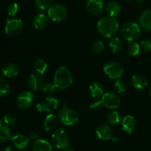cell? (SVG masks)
<instances>
[{
    "mask_svg": "<svg viewBox=\"0 0 151 151\" xmlns=\"http://www.w3.org/2000/svg\"><path fill=\"white\" fill-rule=\"evenodd\" d=\"M49 23V16L44 13H38L34 17L32 24L37 29H43L46 28Z\"/></svg>",
    "mask_w": 151,
    "mask_h": 151,
    "instance_id": "17",
    "label": "cell"
},
{
    "mask_svg": "<svg viewBox=\"0 0 151 151\" xmlns=\"http://www.w3.org/2000/svg\"><path fill=\"white\" fill-rule=\"evenodd\" d=\"M32 151H54L53 147L51 143L49 142L47 140L42 139H36L34 141L32 145Z\"/></svg>",
    "mask_w": 151,
    "mask_h": 151,
    "instance_id": "16",
    "label": "cell"
},
{
    "mask_svg": "<svg viewBox=\"0 0 151 151\" xmlns=\"http://www.w3.org/2000/svg\"><path fill=\"white\" fill-rule=\"evenodd\" d=\"M28 137L22 134H17L11 137V142L13 145L19 149H24L29 144Z\"/></svg>",
    "mask_w": 151,
    "mask_h": 151,
    "instance_id": "20",
    "label": "cell"
},
{
    "mask_svg": "<svg viewBox=\"0 0 151 151\" xmlns=\"http://www.w3.org/2000/svg\"><path fill=\"white\" fill-rule=\"evenodd\" d=\"M73 82V76L68 68L61 66L56 70L54 77V84L56 88L65 90L69 88Z\"/></svg>",
    "mask_w": 151,
    "mask_h": 151,
    "instance_id": "2",
    "label": "cell"
},
{
    "mask_svg": "<svg viewBox=\"0 0 151 151\" xmlns=\"http://www.w3.org/2000/svg\"><path fill=\"white\" fill-rule=\"evenodd\" d=\"M57 116H55L54 114H49L48 116L46 117L45 120H44V130H45L47 132H50V131H53V130L55 128L56 125H57Z\"/></svg>",
    "mask_w": 151,
    "mask_h": 151,
    "instance_id": "25",
    "label": "cell"
},
{
    "mask_svg": "<svg viewBox=\"0 0 151 151\" xmlns=\"http://www.w3.org/2000/svg\"><path fill=\"white\" fill-rule=\"evenodd\" d=\"M35 101V96L29 91H23L20 93L17 97V106L22 110L29 109Z\"/></svg>",
    "mask_w": 151,
    "mask_h": 151,
    "instance_id": "11",
    "label": "cell"
},
{
    "mask_svg": "<svg viewBox=\"0 0 151 151\" xmlns=\"http://www.w3.org/2000/svg\"><path fill=\"white\" fill-rule=\"evenodd\" d=\"M34 69L37 73L43 75L47 69V63L44 59H38L34 63Z\"/></svg>",
    "mask_w": 151,
    "mask_h": 151,
    "instance_id": "28",
    "label": "cell"
},
{
    "mask_svg": "<svg viewBox=\"0 0 151 151\" xmlns=\"http://www.w3.org/2000/svg\"><path fill=\"white\" fill-rule=\"evenodd\" d=\"M58 116L60 122L66 126H72L78 123L79 121V115L72 109L63 107L58 113Z\"/></svg>",
    "mask_w": 151,
    "mask_h": 151,
    "instance_id": "5",
    "label": "cell"
},
{
    "mask_svg": "<svg viewBox=\"0 0 151 151\" xmlns=\"http://www.w3.org/2000/svg\"><path fill=\"white\" fill-rule=\"evenodd\" d=\"M122 47V41L119 38H112L109 42V48L111 52L114 54L119 53Z\"/></svg>",
    "mask_w": 151,
    "mask_h": 151,
    "instance_id": "27",
    "label": "cell"
},
{
    "mask_svg": "<svg viewBox=\"0 0 151 151\" xmlns=\"http://www.w3.org/2000/svg\"><path fill=\"white\" fill-rule=\"evenodd\" d=\"M119 24L115 17L103 16L98 21L97 29L99 33L106 38H112L119 31Z\"/></svg>",
    "mask_w": 151,
    "mask_h": 151,
    "instance_id": "1",
    "label": "cell"
},
{
    "mask_svg": "<svg viewBox=\"0 0 151 151\" xmlns=\"http://www.w3.org/2000/svg\"><path fill=\"white\" fill-rule=\"evenodd\" d=\"M19 73V69L17 65L13 63H7L2 67V74L9 78H15Z\"/></svg>",
    "mask_w": 151,
    "mask_h": 151,
    "instance_id": "19",
    "label": "cell"
},
{
    "mask_svg": "<svg viewBox=\"0 0 151 151\" xmlns=\"http://www.w3.org/2000/svg\"><path fill=\"white\" fill-rule=\"evenodd\" d=\"M141 27L147 32H151V10H146L142 13L139 17Z\"/></svg>",
    "mask_w": 151,
    "mask_h": 151,
    "instance_id": "18",
    "label": "cell"
},
{
    "mask_svg": "<svg viewBox=\"0 0 151 151\" xmlns=\"http://www.w3.org/2000/svg\"><path fill=\"white\" fill-rule=\"evenodd\" d=\"M56 89H57V88H56L54 83H51V82H49V83H47L44 84L42 88H41L43 93L47 94V95L48 96H52L53 95V94H55Z\"/></svg>",
    "mask_w": 151,
    "mask_h": 151,
    "instance_id": "30",
    "label": "cell"
},
{
    "mask_svg": "<svg viewBox=\"0 0 151 151\" xmlns=\"http://www.w3.org/2000/svg\"><path fill=\"white\" fill-rule=\"evenodd\" d=\"M87 10L94 16L101 14L104 10V4L103 0H88L86 4Z\"/></svg>",
    "mask_w": 151,
    "mask_h": 151,
    "instance_id": "13",
    "label": "cell"
},
{
    "mask_svg": "<svg viewBox=\"0 0 151 151\" xmlns=\"http://www.w3.org/2000/svg\"><path fill=\"white\" fill-rule=\"evenodd\" d=\"M3 121L7 125L13 126V125H16V122H17V117H16L14 114L8 113L4 115V118H3Z\"/></svg>",
    "mask_w": 151,
    "mask_h": 151,
    "instance_id": "33",
    "label": "cell"
},
{
    "mask_svg": "<svg viewBox=\"0 0 151 151\" xmlns=\"http://www.w3.org/2000/svg\"><path fill=\"white\" fill-rule=\"evenodd\" d=\"M127 52H128V55L132 56V57L137 56L139 54L140 46L137 43H132V44L128 45V48H127Z\"/></svg>",
    "mask_w": 151,
    "mask_h": 151,
    "instance_id": "31",
    "label": "cell"
},
{
    "mask_svg": "<svg viewBox=\"0 0 151 151\" xmlns=\"http://www.w3.org/2000/svg\"><path fill=\"white\" fill-rule=\"evenodd\" d=\"M131 84L134 88L137 89H144L147 86V81L145 77L137 74V75H133L131 78Z\"/></svg>",
    "mask_w": 151,
    "mask_h": 151,
    "instance_id": "22",
    "label": "cell"
},
{
    "mask_svg": "<svg viewBox=\"0 0 151 151\" xmlns=\"http://www.w3.org/2000/svg\"><path fill=\"white\" fill-rule=\"evenodd\" d=\"M150 97H151V86H150Z\"/></svg>",
    "mask_w": 151,
    "mask_h": 151,
    "instance_id": "42",
    "label": "cell"
},
{
    "mask_svg": "<svg viewBox=\"0 0 151 151\" xmlns=\"http://www.w3.org/2000/svg\"><path fill=\"white\" fill-rule=\"evenodd\" d=\"M35 4L39 10H47L50 6V0H35Z\"/></svg>",
    "mask_w": 151,
    "mask_h": 151,
    "instance_id": "35",
    "label": "cell"
},
{
    "mask_svg": "<svg viewBox=\"0 0 151 151\" xmlns=\"http://www.w3.org/2000/svg\"><path fill=\"white\" fill-rule=\"evenodd\" d=\"M47 16L53 22H60L67 17L68 10L63 4L55 3L48 8Z\"/></svg>",
    "mask_w": 151,
    "mask_h": 151,
    "instance_id": "6",
    "label": "cell"
},
{
    "mask_svg": "<svg viewBox=\"0 0 151 151\" xmlns=\"http://www.w3.org/2000/svg\"><path fill=\"white\" fill-rule=\"evenodd\" d=\"M2 119L0 118V143H4L11 137V131L7 125H3Z\"/></svg>",
    "mask_w": 151,
    "mask_h": 151,
    "instance_id": "24",
    "label": "cell"
},
{
    "mask_svg": "<svg viewBox=\"0 0 151 151\" xmlns=\"http://www.w3.org/2000/svg\"><path fill=\"white\" fill-rule=\"evenodd\" d=\"M18 10H19V5L16 2L10 3L7 7V12L10 16H16V13H18Z\"/></svg>",
    "mask_w": 151,
    "mask_h": 151,
    "instance_id": "36",
    "label": "cell"
},
{
    "mask_svg": "<svg viewBox=\"0 0 151 151\" xmlns=\"http://www.w3.org/2000/svg\"></svg>",
    "mask_w": 151,
    "mask_h": 151,
    "instance_id": "44",
    "label": "cell"
},
{
    "mask_svg": "<svg viewBox=\"0 0 151 151\" xmlns=\"http://www.w3.org/2000/svg\"><path fill=\"white\" fill-rule=\"evenodd\" d=\"M10 90V84L6 80L0 78V97L7 96Z\"/></svg>",
    "mask_w": 151,
    "mask_h": 151,
    "instance_id": "29",
    "label": "cell"
},
{
    "mask_svg": "<svg viewBox=\"0 0 151 151\" xmlns=\"http://www.w3.org/2000/svg\"><path fill=\"white\" fill-rule=\"evenodd\" d=\"M89 91L93 98H98L104 94V88L100 83L95 81L90 85Z\"/></svg>",
    "mask_w": 151,
    "mask_h": 151,
    "instance_id": "23",
    "label": "cell"
},
{
    "mask_svg": "<svg viewBox=\"0 0 151 151\" xmlns=\"http://www.w3.org/2000/svg\"><path fill=\"white\" fill-rule=\"evenodd\" d=\"M65 151H75L73 150V149H72V148H67V149H66V150H65Z\"/></svg>",
    "mask_w": 151,
    "mask_h": 151,
    "instance_id": "41",
    "label": "cell"
},
{
    "mask_svg": "<svg viewBox=\"0 0 151 151\" xmlns=\"http://www.w3.org/2000/svg\"><path fill=\"white\" fill-rule=\"evenodd\" d=\"M121 6L116 1H111L107 3L106 6V12L108 16L116 17L121 13Z\"/></svg>",
    "mask_w": 151,
    "mask_h": 151,
    "instance_id": "21",
    "label": "cell"
},
{
    "mask_svg": "<svg viewBox=\"0 0 151 151\" xmlns=\"http://www.w3.org/2000/svg\"><path fill=\"white\" fill-rule=\"evenodd\" d=\"M122 35L126 41L131 42L136 41L141 36V28L135 22H127L122 27Z\"/></svg>",
    "mask_w": 151,
    "mask_h": 151,
    "instance_id": "4",
    "label": "cell"
},
{
    "mask_svg": "<svg viewBox=\"0 0 151 151\" xmlns=\"http://www.w3.org/2000/svg\"><path fill=\"white\" fill-rule=\"evenodd\" d=\"M3 151H14V149L12 146H7V147H4Z\"/></svg>",
    "mask_w": 151,
    "mask_h": 151,
    "instance_id": "40",
    "label": "cell"
},
{
    "mask_svg": "<svg viewBox=\"0 0 151 151\" xmlns=\"http://www.w3.org/2000/svg\"><path fill=\"white\" fill-rule=\"evenodd\" d=\"M141 47L146 52L151 51V40L145 39L141 42Z\"/></svg>",
    "mask_w": 151,
    "mask_h": 151,
    "instance_id": "37",
    "label": "cell"
},
{
    "mask_svg": "<svg viewBox=\"0 0 151 151\" xmlns=\"http://www.w3.org/2000/svg\"><path fill=\"white\" fill-rule=\"evenodd\" d=\"M126 1H133V0H126Z\"/></svg>",
    "mask_w": 151,
    "mask_h": 151,
    "instance_id": "43",
    "label": "cell"
},
{
    "mask_svg": "<svg viewBox=\"0 0 151 151\" xmlns=\"http://www.w3.org/2000/svg\"><path fill=\"white\" fill-rule=\"evenodd\" d=\"M37 109L39 112L42 113H50L52 111L56 110L58 107V101L56 98L48 96L44 101L38 103L36 106Z\"/></svg>",
    "mask_w": 151,
    "mask_h": 151,
    "instance_id": "10",
    "label": "cell"
},
{
    "mask_svg": "<svg viewBox=\"0 0 151 151\" xmlns=\"http://www.w3.org/2000/svg\"><path fill=\"white\" fill-rule=\"evenodd\" d=\"M38 133L35 132V131H32V132H30L28 134V138H29V140H33V141H35V140L38 139Z\"/></svg>",
    "mask_w": 151,
    "mask_h": 151,
    "instance_id": "39",
    "label": "cell"
},
{
    "mask_svg": "<svg viewBox=\"0 0 151 151\" xmlns=\"http://www.w3.org/2000/svg\"><path fill=\"white\" fill-rule=\"evenodd\" d=\"M5 33L10 37L18 36L24 29V24L19 19H7L5 25Z\"/></svg>",
    "mask_w": 151,
    "mask_h": 151,
    "instance_id": "8",
    "label": "cell"
},
{
    "mask_svg": "<svg viewBox=\"0 0 151 151\" xmlns=\"http://www.w3.org/2000/svg\"><path fill=\"white\" fill-rule=\"evenodd\" d=\"M52 144L56 148L60 150H66L69 148L70 139L67 132L61 128H58L53 131L52 134Z\"/></svg>",
    "mask_w": 151,
    "mask_h": 151,
    "instance_id": "3",
    "label": "cell"
},
{
    "mask_svg": "<svg viewBox=\"0 0 151 151\" xmlns=\"http://www.w3.org/2000/svg\"><path fill=\"white\" fill-rule=\"evenodd\" d=\"M44 80L38 73H32L28 78V86L34 91H38L44 86Z\"/></svg>",
    "mask_w": 151,
    "mask_h": 151,
    "instance_id": "12",
    "label": "cell"
},
{
    "mask_svg": "<svg viewBox=\"0 0 151 151\" xmlns=\"http://www.w3.org/2000/svg\"><path fill=\"white\" fill-rule=\"evenodd\" d=\"M96 134L98 139L101 140H110L113 137V130L109 125H99L96 129Z\"/></svg>",
    "mask_w": 151,
    "mask_h": 151,
    "instance_id": "14",
    "label": "cell"
},
{
    "mask_svg": "<svg viewBox=\"0 0 151 151\" xmlns=\"http://www.w3.org/2000/svg\"><path fill=\"white\" fill-rule=\"evenodd\" d=\"M103 71L109 78L113 80L119 79L124 74L123 66L116 61L107 62L103 66Z\"/></svg>",
    "mask_w": 151,
    "mask_h": 151,
    "instance_id": "7",
    "label": "cell"
},
{
    "mask_svg": "<svg viewBox=\"0 0 151 151\" xmlns=\"http://www.w3.org/2000/svg\"><path fill=\"white\" fill-rule=\"evenodd\" d=\"M102 103L103 106L110 109H116L119 107L121 104V100L117 94L112 91L103 94L101 99Z\"/></svg>",
    "mask_w": 151,
    "mask_h": 151,
    "instance_id": "9",
    "label": "cell"
},
{
    "mask_svg": "<svg viewBox=\"0 0 151 151\" xmlns=\"http://www.w3.org/2000/svg\"><path fill=\"white\" fill-rule=\"evenodd\" d=\"M122 127L123 131L128 134L134 132L137 127V121L135 118L131 115H127L123 118L122 121Z\"/></svg>",
    "mask_w": 151,
    "mask_h": 151,
    "instance_id": "15",
    "label": "cell"
},
{
    "mask_svg": "<svg viewBox=\"0 0 151 151\" xmlns=\"http://www.w3.org/2000/svg\"><path fill=\"white\" fill-rule=\"evenodd\" d=\"M104 43L102 41H95L91 47V50L94 54H100L104 50Z\"/></svg>",
    "mask_w": 151,
    "mask_h": 151,
    "instance_id": "32",
    "label": "cell"
},
{
    "mask_svg": "<svg viewBox=\"0 0 151 151\" xmlns=\"http://www.w3.org/2000/svg\"><path fill=\"white\" fill-rule=\"evenodd\" d=\"M102 106H103V105L102 103L101 100H97V101H94L91 103V105H90V109H92V110H98V109H100L101 108Z\"/></svg>",
    "mask_w": 151,
    "mask_h": 151,
    "instance_id": "38",
    "label": "cell"
},
{
    "mask_svg": "<svg viewBox=\"0 0 151 151\" xmlns=\"http://www.w3.org/2000/svg\"><path fill=\"white\" fill-rule=\"evenodd\" d=\"M114 87L116 89L119 94H123L126 91V85L123 81H120V80H116L114 84Z\"/></svg>",
    "mask_w": 151,
    "mask_h": 151,
    "instance_id": "34",
    "label": "cell"
},
{
    "mask_svg": "<svg viewBox=\"0 0 151 151\" xmlns=\"http://www.w3.org/2000/svg\"><path fill=\"white\" fill-rule=\"evenodd\" d=\"M106 119H107L108 122L111 125H116L121 122L122 121V116L121 114L116 111H111L109 112L106 116Z\"/></svg>",
    "mask_w": 151,
    "mask_h": 151,
    "instance_id": "26",
    "label": "cell"
}]
</instances>
